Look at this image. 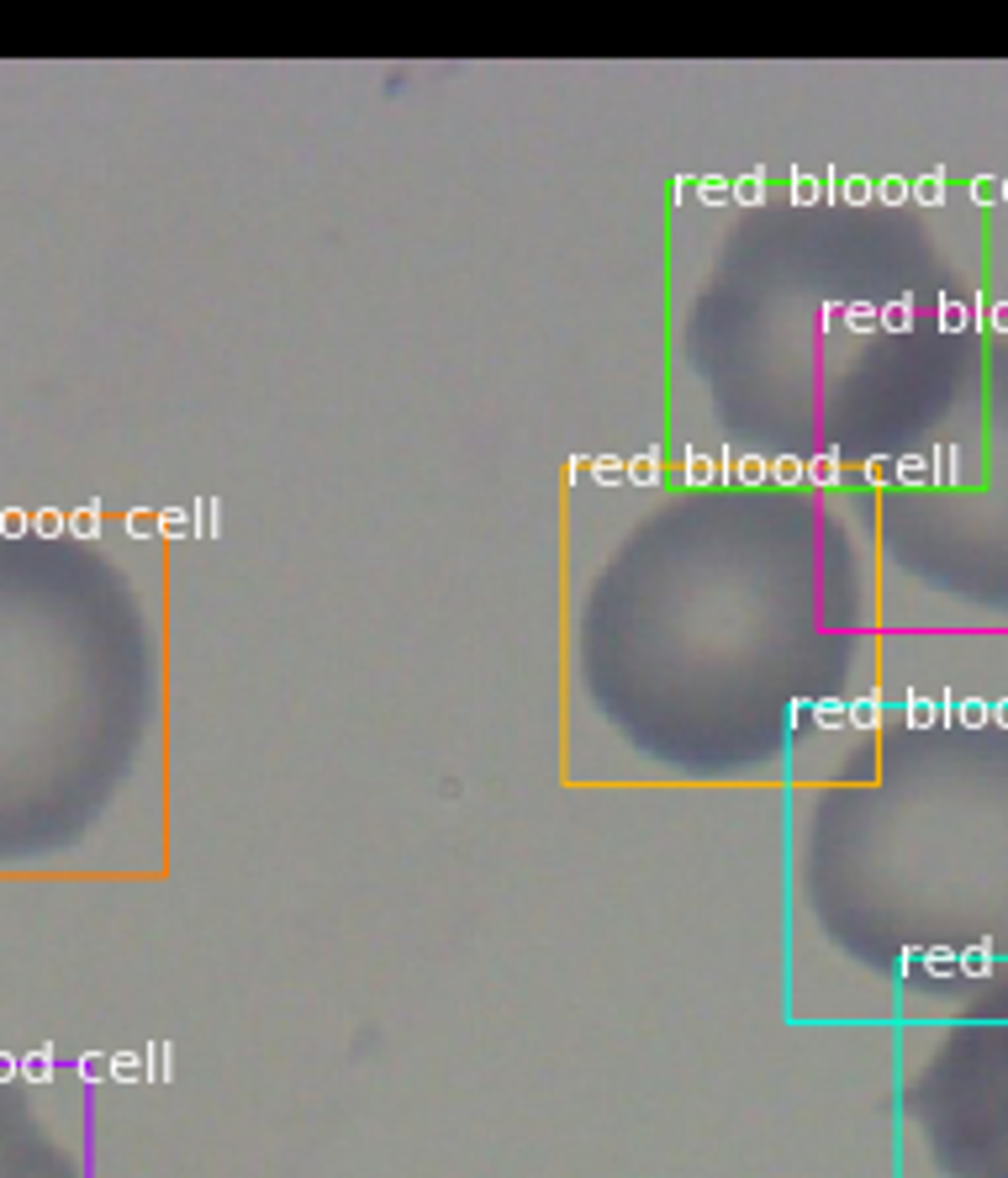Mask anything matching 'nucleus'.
<instances>
[{
	"instance_id": "1",
	"label": "nucleus",
	"mask_w": 1008,
	"mask_h": 1178,
	"mask_svg": "<svg viewBox=\"0 0 1008 1178\" xmlns=\"http://www.w3.org/2000/svg\"><path fill=\"white\" fill-rule=\"evenodd\" d=\"M58 1083L32 1078L16 1052H0V1178H90L80 1136L43 1120V1094Z\"/></svg>"
},
{
	"instance_id": "2",
	"label": "nucleus",
	"mask_w": 1008,
	"mask_h": 1178,
	"mask_svg": "<svg viewBox=\"0 0 1008 1178\" xmlns=\"http://www.w3.org/2000/svg\"><path fill=\"white\" fill-rule=\"evenodd\" d=\"M844 466H840V444H824L813 460H808V486H840Z\"/></svg>"
},
{
	"instance_id": "3",
	"label": "nucleus",
	"mask_w": 1008,
	"mask_h": 1178,
	"mask_svg": "<svg viewBox=\"0 0 1008 1178\" xmlns=\"http://www.w3.org/2000/svg\"><path fill=\"white\" fill-rule=\"evenodd\" d=\"M728 201L734 206H760L766 201V170H744L728 180Z\"/></svg>"
},
{
	"instance_id": "4",
	"label": "nucleus",
	"mask_w": 1008,
	"mask_h": 1178,
	"mask_svg": "<svg viewBox=\"0 0 1008 1178\" xmlns=\"http://www.w3.org/2000/svg\"><path fill=\"white\" fill-rule=\"evenodd\" d=\"M660 481H666L660 450H639V455L628 460V486H660Z\"/></svg>"
},
{
	"instance_id": "5",
	"label": "nucleus",
	"mask_w": 1008,
	"mask_h": 1178,
	"mask_svg": "<svg viewBox=\"0 0 1008 1178\" xmlns=\"http://www.w3.org/2000/svg\"><path fill=\"white\" fill-rule=\"evenodd\" d=\"M908 201H919V206H940V201H945V164H935L929 175L908 180Z\"/></svg>"
},
{
	"instance_id": "6",
	"label": "nucleus",
	"mask_w": 1008,
	"mask_h": 1178,
	"mask_svg": "<svg viewBox=\"0 0 1008 1178\" xmlns=\"http://www.w3.org/2000/svg\"><path fill=\"white\" fill-rule=\"evenodd\" d=\"M681 460H686V471H681V481H686V486H713V481H718V460H713V455H702V450H692V444H686V450H681Z\"/></svg>"
},
{
	"instance_id": "7",
	"label": "nucleus",
	"mask_w": 1008,
	"mask_h": 1178,
	"mask_svg": "<svg viewBox=\"0 0 1008 1178\" xmlns=\"http://www.w3.org/2000/svg\"><path fill=\"white\" fill-rule=\"evenodd\" d=\"M877 724H882V693L850 698V729H877Z\"/></svg>"
},
{
	"instance_id": "8",
	"label": "nucleus",
	"mask_w": 1008,
	"mask_h": 1178,
	"mask_svg": "<svg viewBox=\"0 0 1008 1178\" xmlns=\"http://www.w3.org/2000/svg\"><path fill=\"white\" fill-rule=\"evenodd\" d=\"M819 729H844L850 724V703L844 698H813V713H808Z\"/></svg>"
},
{
	"instance_id": "9",
	"label": "nucleus",
	"mask_w": 1008,
	"mask_h": 1178,
	"mask_svg": "<svg viewBox=\"0 0 1008 1178\" xmlns=\"http://www.w3.org/2000/svg\"><path fill=\"white\" fill-rule=\"evenodd\" d=\"M69 534L74 539H101V502H80L69 513Z\"/></svg>"
},
{
	"instance_id": "10",
	"label": "nucleus",
	"mask_w": 1008,
	"mask_h": 1178,
	"mask_svg": "<svg viewBox=\"0 0 1008 1178\" xmlns=\"http://www.w3.org/2000/svg\"><path fill=\"white\" fill-rule=\"evenodd\" d=\"M771 481L777 486H802L808 481V460L802 455H771Z\"/></svg>"
},
{
	"instance_id": "11",
	"label": "nucleus",
	"mask_w": 1008,
	"mask_h": 1178,
	"mask_svg": "<svg viewBox=\"0 0 1008 1178\" xmlns=\"http://www.w3.org/2000/svg\"><path fill=\"white\" fill-rule=\"evenodd\" d=\"M955 724H961V729H987V724H993V703H987V698H961V703H955Z\"/></svg>"
},
{
	"instance_id": "12",
	"label": "nucleus",
	"mask_w": 1008,
	"mask_h": 1178,
	"mask_svg": "<svg viewBox=\"0 0 1008 1178\" xmlns=\"http://www.w3.org/2000/svg\"><path fill=\"white\" fill-rule=\"evenodd\" d=\"M893 481H903V486H924V481H929V455H897L893 460Z\"/></svg>"
},
{
	"instance_id": "13",
	"label": "nucleus",
	"mask_w": 1008,
	"mask_h": 1178,
	"mask_svg": "<svg viewBox=\"0 0 1008 1178\" xmlns=\"http://www.w3.org/2000/svg\"><path fill=\"white\" fill-rule=\"evenodd\" d=\"M844 328H850V333H871V328H882V307H871V301H850V307H844Z\"/></svg>"
},
{
	"instance_id": "14",
	"label": "nucleus",
	"mask_w": 1008,
	"mask_h": 1178,
	"mask_svg": "<svg viewBox=\"0 0 1008 1178\" xmlns=\"http://www.w3.org/2000/svg\"><path fill=\"white\" fill-rule=\"evenodd\" d=\"M940 724V703L924 693H908V729H935Z\"/></svg>"
},
{
	"instance_id": "15",
	"label": "nucleus",
	"mask_w": 1008,
	"mask_h": 1178,
	"mask_svg": "<svg viewBox=\"0 0 1008 1178\" xmlns=\"http://www.w3.org/2000/svg\"><path fill=\"white\" fill-rule=\"evenodd\" d=\"M592 481H597V486H623V481H628V460H623V455H597V460H592Z\"/></svg>"
},
{
	"instance_id": "16",
	"label": "nucleus",
	"mask_w": 1008,
	"mask_h": 1178,
	"mask_svg": "<svg viewBox=\"0 0 1008 1178\" xmlns=\"http://www.w3.org/2000/svg\"><path fill=\"white\" fill-rule=\"evenodd\" d=\"M760 481H771V455H739L734 486H760Z\"/></svg>"
},
{
	"instance_id": "17",
	"label": "nucleus",
	"mask_w": 1008,
	"mask_h": 1178,
	"mask_svg": "<svg viewBox=\"0 0 1008 1178\" xmlns=\"http://www.w3.org/2000/svg\"><path fill=\"white\" fill-rule=\"evenodd\" d=\"M190 534H196V539L217 534V497H196V502H190Z\"/></svg>"
},
{
	"instance_id": "18",
	"label": "nucleus",
	"mask_w": 1008,
	"mask_h": 1178,
	"mask_svg": "<svg viewBox=\"0 0 1008 1178\" xmlns=\"http://www.w3.org/2000/svg\"><path fill=\"white\" fill-rule=\"evenodd\" d=\"M929 481L935 486H951L955 481V444H935L929 450Z\"/></svg>"
},
{
	"instance_id": "19",
	"label": "nucleus",
	"mask_w": 1008,
	"mask_h": 1178,
	"mask_svg": "<svg viewBox=\"0 0 1008 1178\" xmlns=\"http://www.w3.org/2000/svg\"><path fill=\"white\" fill-rule=\"evenodd\" d=\"M32 534H38V539L69 534V513H63V508H38V513H32Z\"/></svg>"
},
{
	"instance_id": "20",
	"label": "nucleus",
	"mask_w": 1008,
	"mask_h": 1178,
	"mask_svg": "<svg viewBox=\"0 0 1008 1178\" xmlns=\"http://www.w3.org/2000/svg\"><path fill=\"white\" fill-rule=\"evenodd\" d=\"M908 323H913V296H897L882 307V328L887 333H908Z\"/></svg>"
},
{
	"instance_id": "21",
	"label": "nucleus",
	"mask_w": 1008,
	"mask_h": 1178,
	"mask_svg": "<svg viewBox=\"0 0 1008 1178\" xmlns=\"http://www.w3.org/2000/svg\"><path fill=\"white\" fill-rule=\"evenodd\" d=\"M824 196V180L819 175H802V170H792V206H813Z\"/></svg>"
},
{
	"instance_id": "22",
	"label": "nucleus",
	"mask_w": 1008,
	"mask_h": 1178,
	"mask_svg": "<svg viewBox=\"0 0 1008 1178\" xmlns=\"http://www.w3.org/2000/svg\"><path fill=\"white\" fill-rule=\"evenodd\" d=\"M877 201V180L871 175H844V206H871Z\"/></svg>"
},
{
	"instance_id": "23",
	"label": "nucleus",
	"mask_w": 1008,
	"mask_h": 1178,
	"mask_svg": "<svg viewBox=\"0 0 1008 1178\" xmlns=\"http://www.w3.org/2000/svg\"><path fill=\"white\" fill-rule=\"evenodd\" d=\"M159 534H164V539H185V534H190V508H180V502H174V508H159Z\"/></svg>"
},
{
	"instance_id": "24",
	"label": "nucleus",
	"mask_w": 1008,
	"mask_h": 1178,
	"mask_svg": "<svg viewBox=\"0 0 1008 1178\" xmlns=\"http://www.w3.org/2000/svg\"><path fill=\"white\" fill-rule=\"evenodd\" d=\"M971 317H977V307H966V301H951V296L940 301V328H945V333H961V328H966Z\"/></svg>"
},
{
	"instance_id": "25",
	"label": "nucleus",
	"mask_w": 1008,
	"mask_h": 1178,
	"mask_svg": "<svg viewBox=\"0 0 1008 1178\" xmlns=\"http://www.w3.org/2000/svg\"><path fill=\"white\" fill-rule=\"evenodd\" d=\"M702 206H724L728 201V180L724 175H697V190H692Z\"/></svg>"
},
{
	"instance_id": "26",
	"label": "nucleus",
	"mask_w": 1008,
	"mask_h": 1178,
	"mask_svg": "<svg viewBox=\"0 0 1008 1178\" xmlns=\"http://www.w3.org/2000/svg\"><path fill=\"white\" fill-rule=\"evenodd\" d=\"M32 534V513L27 508H0V539H21Z\"/></svg>"
},
{
	"instance_id": "27",
	"label": "nucleus",
	"mask_w": 1008,
	"mask_h": 1178,
	"mask_svg": "<svg viewBox=\"0 0 1008 1178\" xmlns=\"http://www.w3.org/2000/svg\"><path fill=\"white\" fill-rule=\"evenodd\" d=\"M127 534H132V539H154V534H159V513H148V508H127Z\"/></svg>"
},
{
	"instance_id": "28",
	"label": "nucleus",
	"mask_w": 1008,
	"mask_h": 1178,
	"mask_svg": "<svg viewBox=\"0 0 1008 1178\" xmlns=\"http://www.w3.org/2000/svg\"><path fill=\"white\" fill-rule=\"evenodd\" d=\"M877 201H882V206H903V201H908V180L903 175H882L877 180Z\"/></svg>"
},
{
	"instance_id": "29",
	"label": "nucleus",
	"mask_w": 1008,
	"mask_h": 1178,
	"mask_svg": "<svg viewBox=\"0 0 1008 1178\" xmlns=\"http://www.w3.org/2000/svg\"><path fill=\"white\" fill-rule=\"evenodd\" d=\"M893 460L897 455H871V460H866V481H871V486H887V481H893Z\"/></svg>"
},
{
	"instance_id": "30",
	"label": "nucleus",
	"mask_w": 1008,
	"mask_h": 1178,
	"mask_svg": "<svg viewBox=\"0 0 1008 1178\" xmlns=\"http://www.w3.org/2000/svg\"><path fill=\"white\" fill-rule=\"evenodd\" d=\"M713 460H718V481H724V486H734V471H739V450H734V444H718V455H713Z\"/></svg>"
},
{
	"instance_id": "31",
	"label": "nucleus",
	"mask_w": 1008,
	"mask_h": 1178,
	"mask_svg": "<svg viewBox=\"0 0 1008 1178\" xmlns=\"http://www.w3.org/2000/svg\"><path fill=\"white\" fill-rule=\"evenodd\" d=\"M971 201H998V180H993V175H977V180H971Z\"/></svg>"
},
{
	"instance_id": "32",
	"label": "nucleus",
	"mask_w": 1008,
	"mask_h": 1178,
	"mask_svg": "<svg viewBox=\"0 0 1008 1178\" xmlns=\"http://www.w3.org/2000/svg\"><path fill=\"white\" fill-rule=\"evenodd\" d=\"M808 713H813V698H792V703H786V729H797Z\"/></svg>"
},
{
	"instance_id": "33",
	"label": "nucleus",
	"mask_w": 1008,
	"mask_h": 1178,
	"mask_svg": "<svg viewBox=\"0 0 1008 1178\" xmlns=\"http://www.w3.org/2000/svg\"><path fill=\"white\" fill-rule=\"evenodd\" d=\"M987 323H993V333H1008V301H993V312H987Z\"/></svg>"
},
{
	"instance_id": "34",
	"label": "nucleus",
	"mask_w": 1008,
	"mask_h": 1178,
	"mask_svg": "<svg viewBox=\"0 0 1008 1178\" xmlns=\"http://www.w3.org/2000/svg\"><path fill=\"white\" fill-rule=\"evenodd\" d=\"M586 460H592V455H570V466H565V475H570V481H581V475H586Z\"/></svg>"
},
{
	"instance_id": "35",
	"label": "nucleus",
	"mask_w": 1008,
	"mask_h": 1178,
	"mask_svg": "<svg viewBox=\"0 0 1008 1178\" xmlns=\"http://www.w3.org/2000/svg\"><path fill=\"white\" fill-rule=\"evenodd\" d=\"M692 190H697V175H676V201H681V196H692Z\"/></svg>"
},
{
	"instance_id": "36",
	"label": "nucleus",
	"mask_w": 1008,
	"mask_h": 1178,
	"mask_svg": "<svg viewBox=\"0 0 1008 1178\" xmlns=\"http://www.w3.org/2000/svg\"><path fill=\"white\" fill-rule=\"evenodd\" d=\"M993 724H998V729H1008V698H998V703H993Z\"/></svg>"
},
{
	"instance_id": "37",
	"label": "nucleus",
	"mask_w": 1008,
	"mask_h": 1178,
	"mask_svg": "<svg viewBox=\"0 0 1008 1178\" xmlns=\"http://www.w3.org/2000/svg\"><path fill=\"white\" fill-rule=\"evenodd\" d=\"M998 196H1004V201H1008V175H1004V180H998Z\"/></svg>"
}]
</instances>
